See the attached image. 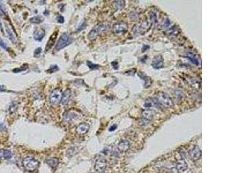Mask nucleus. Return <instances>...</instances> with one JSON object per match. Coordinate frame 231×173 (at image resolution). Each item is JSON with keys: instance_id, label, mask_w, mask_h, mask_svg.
<instances>
[{"instance_id": "f257e3e1", "label": "nucleus", "mask_w": 231, "mask_h": 173, "mask_svg": "<svg viewBox=\"0 0 231 173\" xmlns=\"http://www.w3.org/2000/svg\"><path fill=\"white\" fill-rule=\"evenodd\" d=\"M22 164L24 168L27 171L33 172L37 169L39 165V162L34 158L28 156L23 159Z\"/></svg>"}, {"instance_id": "f03ea898", "label": "nucleus", "mask_w": 231, "mask_h": 173, "mask_svg": "<svg viewBox=\"0 0 231 173\" xmlns=\"http://www.w3.org/2000/svg\"><path fill=\"white\" fill-rule=\"evenodd\" d=\"M72 42L73 39L67 33H64L58 39L55 49L57 51L60 50L69 45Z\"/></svg>"}, {"instance_id": "7ed1b4c3", "label": "nucleus", "mask_w": 231, "mask_h": 173, "mask_svg": "<svg viewBox=\"0 0 231 173\" xmlns=\"http://www.w3.org/2000/svg\"><path fill=\"white\" fill-rule=\"evenodd\" d=\"M157 100L159 104L166 107H171L173 106V102L172 99L167 94L161 93L159 95Z\"/></svg>"}, {"instance_id": "20e7f679", "label": "nucleus", "mask_w": 231, "mask_h": 173, "mask_svg": "<svg viewBox=\"0 0 231 173\" xmlns=\"http://www.w3.org/2000/svg\"><path fill=\"white\" fill-rule=\"evenodd\" d=\"M62 95V94L60 90L56 89L53 90L49 96V100L50 103L52 105H57L59 104L61 101Z\"/></svg>"}, {"instance_id": "39448f33", "label": "nucleus", "mask_w": 231, "mask_h": 173, "mask_svg": "<svg viewBox=\"0 0 231 173\" xmlns=\"http://www.w3.org/2000/svg\"><path fill=\"white\" fill-rule=\"evenodd\" d=\"M107 167V161L105 159L101 157L98 159L96 162L94 169L96 172L99 173H103Z\"/></svg>"}, {"instance_id": "423d86ee", "label": "nucleus", "mask_w": 231, "mask_h": 173, "mask_svg": "<svg viewBox=\"0 0 231 173\" xmlns=\"http://www.w3.org/2000/svg\"><path fill=\"white\" fill-rule=\"evenodd\" d=\"M113 30L115 34L122 35L127 32L128 25L124 22H118L115 24Z\"/></svg>"}, {"instance_id": "0eeeda50", "label": "nucleus", "mask_w": 231, "mask_h": 173, "mask_svg": "<svg viewBox=\"0 0 231 173\" xmlns=\"http://www.w3.org/2000/svg\"><path fill=\"white\" fill-rule=\"evenodd\" d=\"M164 58L162 56L158 55L154 58L152 65L155 69H159L164 67Z\"/></svg>"}, {"instance_id": "6e6552de", "label": "nucleus", "mask_w": 231, "mask_h": 173, "mask_svg": "<svg viewBox=\"0 0 231 173\" xmlns=\"http://www.w3.org/2000/svg\"><path fill=\"white\" fill-rule=\"evenodd\" d=\"M109 25L107 23H102L98 24L96 27L94 29L96 32L97 35H99L103 32H106L109 29Z\"/></svg>"}, {"instance_id": "1a4fd4ad", "label": "nucleus", "mask_w": 231, "mask_h": 173, "mask_svg": "<svg viewBox=\"0 0 231 173\" xmlns=\"http://www.w3.org/2000/svg\"><path fill=\"white\" fill-rule=\"evenodd\" d=\"M130 143L128 141L124 140H121L117 145L118 150L121 153L127 152L130 148Z\"/></svg>"}, {"instance_id": "9d476101", "label": "nucleus", "mask_w": 231, "mask_h": 173, "mask_svg": "<svg viewBox=\"0 0 231 173\" xmlns=\"http://www.w3.org/2000/svg\"><path fill=\"white\" fill-rule=\"evenodd\" d=\"M90 129V125L86 123H81L77 128L76 132L78 135H84Z\"/></svg>"}, {"instance_id": "9b49d317", "label": "nucleus", "mask_w": 231, "mask_h": 173, "mask_svg": "<svg viewBox=\"0 0 231 173\" xmlns=\"http://www.w3.org/2000/svg\"><path fill=\"white\" fill-rule=\"evenodd\" d=\"M202 155V152L198 147H195L191 150L190 155L193 160H198Z\"/></svg>"}, {"instance_id": "f8f14e48", "label": "nucleus", "mask_w": 231, "mask_h": 173, "mask_svg": "<svg viewBox=\"0 0 231 173\" xmlns=\"http://www.w3.org/2000/svg\"><path fill=\"white\" fill-rule=\"evenodd\" d=\"M176 169L180 173V172H183L185 170H187V167H188V165L187 162L182 159V160H179L177 163H176Z\"/></svg>"}, {"instance_id": "ddd939ff", "label": "nucleus", "mask_w": 231, "mask_h": 173, "mask_svg": "<svg viewBox=\"0 0 231 173\" xmlns=\"http://www.w3.org/2000/svg\"><path fill=\"white\" fill-rule=\"evenodd\" d=\"M71 96V91L69 89L66 90L62 94L61 102L63 105H67L70 100Z\"/></svg>"}, {"instance_id": "4468645a", "label": "nucleus", "mask_w": 231, "mask_h": 173, "mask_svg": "<svg viewBox=\"0 0 231 173\" xmlns=\"http://www.w3.org/2000/svg\"><path fill=\"white\" fill-rule=\"evenodd\" d=\"M57 32H55L52 35V36L50 37V38L49 39V41H48V42L47 43V45L46 46V51L50 50L53 47V44H54V43H55V42L56 41V39L57 37Z\"/></svg>"}, {"instance_id": "2eb2a0df", "label": "nucleus", "mask_w": 231, "mask_h": 173, "mask_svg": "<svg viewBox=\"0 0 231 173\" xmlns=\"http://www.w3.org/2000/svg\"><path fill=\"white\" fill-rule=\"evenodd\" d=\"M45 35V31L42 28H38L35 30L34 35V39L36 40L41 41Z\"/></svg>"}, {"instance_id": "dca6fc26", "label": "nucleus", "mask_w": 231, "mask_h": 173, "mask_svg": "<svg viewBox=\"0 0 231 173\" xmlns=\"http://www.w3.org/2000/svg\"><path fill=\"white\" fill-rule=\"evenodd\" d=\"M77 117H78V115L75 113L68 112L65 115L64 119L67 122L70 123V122H73L75 120H77Z\"/></svg>"}, {"instance_id": "f3484780", "label": "nucleus", "mask_w": 231, "mask_h": 173, "mask_svg": "<svg viewBox=\"0 0 231 173\" xmlns=\"http://www.w3.org/2000/svg\"><path fill=\"white\" fill-rule=\"evenodd\" d=\"M46 163L51 167L55 168L59 164V160L57 157H51L46 160Z\"/></svg>"}, {"instance_id": "a211bd4d", "label": "nucleus", "mask_w": 231, "mask_h": 173, "mask_svg": "<svg viewBox=\"0 0 231 173\" xmlns=\"http://www.w3.org/2000/svg\"><path fill=\"white\" fill-rule=\"evenodd\" d=\"M12 157V153L8 150H0V159H9Z\"/></svg>"}, {"instance_id": "6ab92c4d", "label": "nucleus", "mask_w": 231, "mask_h": 173, "mask_svg": "<svg viewBox=\"0 0 231 173\" xmlns=\"http://www.w3.org/2000/svg\"><path fill=\"white\" fill-rule=\"evenodd\" d=\"M187 58L190 60L193 64L196 65H199V62L198 59H197V58L193 54V53H188L187 54Z\"/></svg>"}, {"instance_id": "aec40b11", "label": "nucleus", "mask_w": 231, "mask_h": 173, "mask_svg": "<svg viewBox=\"0 0 231 173\" xmlns=\"http://www.w3.org/2000/svg\"><path fill=\"white\" fill-rule=\"evenodd\" d=\"M44 20V18L42 16H37L32 18L30 19V21L34 24H40V23L43 22Z\"/></svg>"}, {"instance_id": "412c9836", "label": "nucleus", "mask_w": 231, "mask_h": 173, "mask_svg": "<svg viewBox=\"0 0 231 173\" xmlns=\"http://www.w3.org/2000/svg\"><path fill=\"white\" fill-rule=\"evenodd\" d=\"M143 116L145 119H148V120H150L152 119V118L153 117V114L151 111L145 110L143 112Z\"/></svg>"}, {"instance_id": "4be33fe9", "label": "nucleus", "mask_w": 231, "mask_h": 173, "mask_svg": "<svg viewBox=\"0 0 231 173\" xmlns=\"http://www.w3.org/2000/svg\"><path fill=\"white\" fill-rule=\"evenodd\" d=\"M77 149L75 148H74V147H72V148L68 149V150L67 151V156L68 157H72V156H74L75 154H77Z\"/></svg>"}, {"instance_id": "5701e85b", "label": "nucleus", "mask_w": 231, "mask_h": 173, "mask_svg": "<svg viewBox=\"0 0 231 173\" xmlns=\"http://www.w3.org/2000/svg\"><path fill=\"white\" fill-rule=\"evenodd\" d=\"M6 32H7V34H8V35L9 38L10 39V40L12 41V42L15 43L16 42V38H15V36L13 35L12 31H11V30H10L9 28H6Z\"/></svg>"}, {"instance_id": "b1692460", "label": "nucleus", "mask_w": 231, "mask_h": 173, "mask_svg": "<svg viewBox=\"0 0 231 173\" xmlns=\"http://www.w3.org/2000/svg\"><path fill=\"white\" fill-rule=\"evenodd\" d=\"M98 36V35H97L96 32L95 30L93 29V30H92L89 32V35H88V37H89V39L90 40H94V39H96V37H97Z\"/></svg>"}, {"instance_id": "393cba45", "label": "nucleus", "mask_w": 231, "mask_h": 173, "mask_svg": "<svg viewBox=\"0 0 231 173\" xmlns=\"http://www.w3.org/2000/svg\"><path fill=\"white\" fill-rule=\"evenodd\" d=\"M115 2L116 6L118 9H122L125 5V2L124 1H117Z\"/></svg>"}, {"instance_id": "a878e982", "label": "nucleus", "mask_w": 231, "mask_h": 173, "mask_svg": "<svg viewBox=\"0 0 231 173\" xmlns=\"http://www.w3.org/2000/svg\"><path fill=\"white\" fill-rule=\"evenodd\" d=\"M87 66L88 67L91 69V70H95V69H98L99 68V66L98 65L96 64H94L91 62L88 61L87 62Z\"/></svg>"}, {"instance_id": "bb28decb", "label": "nucleus", "mask_w": 231, "mask_h": 173, "mask_svg": "<svg viewBox=\"0 0 231 173\" xmlns=\"http://www.w3.org/2000/svg\"><path fill=\"white\" fill-rule=\"evenodd\" d=\"M59 70L58 66L56 65H52L50 66L49 70L47 71V72L49 73H53V72H56Z\"/></svg>"}, {"instance_id": "cd10ccee", "label": "nucleus", "mask_w": 231, "mask_h": 173, "mask_svg": "<svg viewBox=\"0 0 231 173\" xmlns=\"http://www.w3.org/2000/svg\"><path fill=\"white\" fill-rule=\"evenodd\" d=\"M0 10L2 11V12L4 15H6L7 14V11H6V7H5L4 4L3 3V2L2 1H0Z\"/></svg>"}, {"instance_id": "c85d7f7f", "label": "nucleus", "mask_w": 231, "mask_h": 173, "mask_svg": "<svg viewBox=\"0 0 231 173\" xmlns=\"http://www.w3.org/2000/svg\"><path fill=\"white\" fill-rule=\"evenodd\" d=\"M42 48L41 47H38L37 48L35 52H34V56L35 57H38L39 56L40 54V53H42Z\"/></svg>"}, {"instance_id": "c756f323", "label": "nucleus", "mask_w": 231, "mask_h": 173, "mask_svg": "<svg viewBox=\"0 0 231 173\" xmlns=\"http://www.w3.org/2000/svg\"><path fill=\"white\" fill-rule=\"evenodd\" d=\"M0 47H1L2 49H4L5 50H6L8 48L6 44L1 39H0Z\"/></svg>"}, {"instance_id": "7c9ffc66", "label": "nucleus", "mask_w": 231, "mask_h": 173, "mask_svg": "<svg viewBox=\"0 0 231 173\" xmlns=\"http://www.w3.org/2000/svg\"><path fill=\"white\" fill-rule=\"evenodd\" d=\"M86 24L85 22H83V23L81 24V25H80L78 27V28H77V31H82L83 29H84V28H86Z\"/></svg>"}, {"instance_id": "2f4dec72", "label": "nucleus", "mask_w": 231, "mask_h": 173, "mask_svg": "<svg viewBox=\"0 0 231 173\" xmlns=\"http://www.w3.org/2000/svg\"><path fill=\"white\" fill-rule=\"evenodd\" d=\"M57 21L58 23L62 24L64 22V18L62 16H59L57 18Z\"/></svg>"}, {"instance_id": "473e14b6", "label": "nucleus", "mask_w": 231, "mask_h": 173, "mask_svg": "<svg viewBox=\"0 0 231 173\" xmlns=\"http://www.w3.org/2000/svg\"><path fill=\"white\" fill-rule=\"evenodd\" d=\"M111 64H112V66H113V68L114 69H116V70L118 69V63H117V62H112Z\"/></svg>"}, {"instance_id": "72a5a7b5", "label": "nucleus", "mask_w": 231, "mask_h": 173, "mask_svg": "<svg viewBox=\"0 0 231 173\" xmlns=\"http://www.w3.org/2000/svg\"><path fill=\"white\" fill-rule=\"evenodd\" d=\"M116 129H117V125H112V126L109 128V131H110V132H113V131H115Z\"/></svg>"}, {"instance_id": "f704fd0d", "label": "nucleus", "mask_w": 231, "mask_h": 173, "mask_svg": "<svg viewBox=\"0 0 231 173\" xmlns=\"http://www.w3.org/2000/svg\"><path fill=\"white\" fill-rule=\"evenodd\" d=\"M179 172L177 170V169H172L171 170H170L169 172H168V173H179Z\"/></svg>"}, {"instance_id": "c9c22d12", "label": "nucleus", "mask_w": 231, "mask_h": 173, "mask_svg": "<svg viewBox=\"0 0 231 173\" xmlns=\"http://www.w3.org/2000/svg\"><path fill=\"white\" fill-rule=\"evenodd\" d=\"M0 30H1V31L2 32L3 31V28H2V23H1V21H0Z\"/></svg>"}]
</instances>
